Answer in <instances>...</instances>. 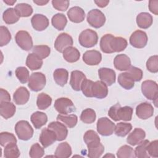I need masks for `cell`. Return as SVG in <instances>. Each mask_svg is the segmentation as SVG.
I'll use <instances>...</instances> for the list:
<instances>
[{
  "label": "cell",
  "instance_id": "6da1fadb",
  "mask_svg": "<svg viewBox=\"0 0 158 158\" xmlns=\"http://www.w3.org/2000/svg\"><path fill=\"white\" fill-rule=\"evenodd\" d=\"M133 109L130 106L121 107L117 103L110 107L108 111V115L114 121H130L131 120Z\"/></svg>",
  "mask_w": 158,
  "mask_h": 158
},
{
  "label": "cell",
  "instance_id": "7a4b0ae2",
  "mask_svg": "<svg viewBox=\"0 0 158 158\" xmlns=\"http://www.w3.org/2000/svg\"><path fill=\"white\" fill-rule=\"evenodd\" d=\"M79 43L85 48H91L94 46L98 41L97 33L91 29H86L81 32L78 38Z\"/></svg>",
  "mask_w": 158,
  "mask_h": 158
},
{
  "label": "cell",
  "instance_id": "3957f363",
  "mask_svg": "<svg viewBox=\"0 0 158 158\" xmlns=\"http://www.w3.org/2000/svg\"><path fill=\"white\" fill-rule=\"evenodd\" d=\"M15 131L18 138L23 141H27L32 138L33 129L26 120L19 121L15 126Z\"/></svg>",
  "mask_w": 158,
  "mask_h": 158
},
{
  "label": "cell",
  "instance_id": "277c9868",
  "mask_svg": "<svg viewBox=\"0 0 158 158\" xmlns=\"http://www.w3.org/2000/svg\"><path fill=\"white\" fill-rule=\"evenodd\" d=\"M141 91L143 95L148 99L157 101L158 97V86L153 80H145L141 84Z\"/></svg>",
  "mask_w": 158,
  "mask_h": 158
},
{
  "label": "cell",
  "instance_id": "5b68a950",
  "mask_svg": "<svg viewBox=\"0 0 158 158\" xmlns=\"http://www.w3.org/2000/svg\"><path fill=\"white\" fill-rule=\"evenodd\" d=\"M54 108L60 114L68 115L75 111V107L73 102L67 98H60L54 102Z\"/></svg>",
  "mask_w": 158,
  "mask_h": 158
},
{
  "label": "cell",
  "instance_id": "8992f818",
  "mask_svg": "<svg viewBox=\"0 0 158 158\" xmlns=\"http://www.w3.org/2000/svg\"><path fill=\"white\" fill-rule=\"evenodd\" d=\"M46 83V77L41 72L32 73L28 80V86L33 91H39L43 89Z\"/></svg>",
  "mask_w": 158,
  "mask_h": 158
},
{
  "label": "cell",
  "instance_id": "52a82bcc",
  "mask_svg": "<svg viewBox=\"0 0 158 158\" xmlns=\"http://www.w3.org/2000/svg\"><path fill=\"white\" fill-rule=\"evenodd\" d=\"M87 22L91 27L99 28L102 27L106 22L104 14L99 9H92L88 13Z\"/></svg>",
  "mask_w": 158,
  "mask_h": 158
},
{
  "label": "cell",
  "instance_id": "ba28073f",
  "mask_svg": "<svg viewBox=\"0 0 158 158\" xmlns=\"http://www.w3.org/2000/svg\"><path fill=\"white\" fill-rule=\"evenodd\" d=\"M15 40L17 45L24 51H30L33 47L31 36L27 31H19L15 35Z\"/></svg>",
  "mask_w": 158,
  "mask_h": 158
},
{
  "label": "cell",
  "instance_id": "9c48e42d",
  "mask_svg": "<svg viewBox=\"0 0 158 158\" xmlns=\"http://www.w3.org/2000/svg\"><path fill=\"white\" fill-rule=\"evenodd\" d=\"M115 124L107 117H101L97 122V131L102 136H107L112 135Z\"/></svg>",
  "mask_w": 158,
  "mask_h": 158
},
{
  "label": "cell",
  "instance_id": "30bf717a",
  "mask_svg": "<svg viewBox=\"0 0 158 158\" xmlns=\"http://www.w3.org/2000/svg\"><path fill=\"white\" fill-rule=\"evenodd\" d=\"M148 36L146 33L142 30H136L134 31L130 37V44L136 48H143L148 43Z\"/></svg>",
  "mask_w": 158,
  "mask_h": 158
},
{
  "label": "cell",
  "instance_id": "8fae6325",
  "mask_svg": "<svg viewBox=\"0 0 158 158\" xmlns=\"http://www.w3.org/2000/svg\"><path fill=\"white\" fill-rule=\"evenodd\" d=\"M73 43V39L70 35L66 33H62L57 37L54 43V48L58 52H63L66 48L72 46Z\"/></svg>",
  "mask_w": 158,
  "mask_h": 158
},
{
  "label": "cell",
  "instance_id": "7c38bea8",
  "mask_svg": "<svg viewBox=\"0 0 158 158\" xmlns=\"http://www.w3.org/2000/svg\"><path fill=\"white\" fill-rule=\"evenodd\" d=\"M48 128L54 131L57 136V141H63L67 136L68 130L66 126L60 122H52L48 125Z\"/></svg>",
  "mask_w": 158,
  "mask_h": 158
},
{
  "label": "cell",
  "instance_id": "4fadbf2b",
  "mask_svg": "<svg viewBox=\"0 0 158 158\" xmlns=\"http://www.w3.org/2000/svg\"><path fill=\"white\" fill-rule=\"evenodd\" d=\"M39 140L43 147L46 148L57 140V136L54 131L48 128H44L41 130Z\"/></svg>",
  "mask_w": 158,
  "mask_h": 158
},
{
  "label": "cell",
  "instance_id": "5bb4252c",
  "mask_svg": "<svg viewBox=\"0 0 158 158\" xmlns=\"http://www.w3.org/2000/svg\"><path fill=\"white\" fill-rule=\"evenodd\" d=\"M99 77L101 81L107 86H111L115 81V72L114 70L106 67L100 68L98 70Z\"/></svg>",
  "mask_w": 158,
  "mask_h": 158
},
{
  "label": "cell",
  "instance_id": "9a60e30c",
  "mask_svg": "<svg viewBox=\"0 0 158 158\" xmlns=\"http://www.w3.org/2000/svg\"><path fill=\"white\" fill-rule=\"evenodd\" d=\"M153 106L148 102H142L137 106L136 109V114L138 118L146 120L153 115Z\"/></svg>",
  "mask_w": 158,
  "mask_h": 158
},
{
  "label": "cell",
  "instance_id": "2e32d148",
  "mask_svg": "<svg viewBox=\"0 0 158 158\" xmlns=\"http://www.w3.org/2000/svg\"><path fill=\"white\" fill-rule=\"evenodd\" d=\"M102 60V55L96 50L86 51L83 55V60L88 65H97Z\"/></svg>",
  "mask_w": 158,
  "mask_h": 158
},
{
  "label": "cell",
  "instance_id": "e0dca14e",
  "mask_svg": "<svg viewBox=\"0 0 158 158\" xmlns=\"http://www.w3.org/2000/svg\"><path fill=\"white\" fill-rule=\"evenodd\" d=\"M31 23L33 28L36 31H43L49 25L48 19L43 14H35L31 19Z\"/></svg>",
  "mask_w": 158,
  "mask_h": 158
},
{
  "label": "cell",
  "instance_id": "ac0fdd59",
  "mask_svg": "<svg viewBox=\"0 0 158 158\" xmlns=\"http://www.w3.org/2000/svg\"><path fill=\"white\" fill-rule=\"evenodd\" d=\"M91 93L93 97L98 99H103L107 96V86L101 81H96L95 82H93L92 85Z\"/></svg>",
  "mask_w": 158,
  "mask_h": 158
},
{
  "label": "cell",
  "instance_id": "d6986e66",
  "mask_svg": "<svg viewBox=\"0 0 158 158\" xmlns=\"http://www.w3.org/2000/svg\"><path fill=\"white\" fill-rule=\"evenodd\" d=\"M86 78L85 75L82 72L79 70L72 71L70 79V85L73 90L78 91L81 90L82 83Z\"/></svg>",
  "mask_w": 158,
  "mask_h": 158
},
{
  "label": "cell",
  "instance_id": "ffe728a7",
  "mask_svg": "<svg viewBox=\"0 0 158 158\" xmlns=\"http://www.w3.org/2000/svg\"><path fill=\"white\" fill-rule=\"evenodd\" d=\"M114 65L118 70L125 71L127 70L131 66V60L126 54H118L114 59Z\"/></svg>",
  "mask_w": 158,
  "mask_h": 158
},
{
  "label": "cell",
  "instance_id": "44dd1931",
  "mask_svg": "<svg viewBox=\"0 0 158 158\" xmlns=\"http://www.w3.org/2000/svg\"><path fill=\"white\" fill-rule=\"evenodd\" d=\"M30 98V93L28 89L23 87H19L14 93L13 99L17 105H23L26 104Z\"/></svg>",
  "mask_w": 158,
  "mask_h": 158
},
{
  "label": "cell",
  "instance_id": "7402d4cb",
  "mask_svg": "<svg viewBox=\"0 0 158 158\" xmlns=\"http://www.w3.org/2000/svg\"><path fill=\"white\" fill-rule=\"evenodd\" d=\"M67 16L71 22L74 23H80L84 20L85 13L82 8L75 6L68 10Z\"/></svg>",
  "mask_w": 158,
  "mask_h": 158
},
{
  "label": "cell",
  "instance_id": "603a6c76",
  "mask_svg": "<svg viewBox=\"0 0 158 158\" xmlns=\"http://www.w3.org/2000/svg\"><path fill=\"white\" fill-rule=\"evenodd\" d=\"M145 137V131L141 128H136L131 133H130L127 137V141L129 144L131 146H135L144 140Z\"/></svg>",
  "mask_w": 158,
  "mask_h": 158
},
{
  "label": "cell",
  "instance_id": "cb8c5ba5",
  "mask_svg": "<svg viewBox=\"0 0 158 158\" xmlns=\"http://www.w3.org/2000/svg\"><path fill=\"white\" fill-rule=\"evenodd\" d=\"M83 140L87 148H93L98 146L100 143V138L98 135L93 130H88L83 136Z\"/></svg>",
  "mask_w": 158,
  "mask_h": 158
},
{
  "label": "cell",
  "instance_id": "d4e9b609",
  "mask_svg": "<svg viewBox=\"0 0 158 158\" xmlns=\"http://www.w3.org/2000/svg\"><path fill=\"white\" fill-rule=\"evenodd\" d=\"M30 120L35 128L40 129L48 122V117L44 112L36 111L32 114Z\"/></svg>",
  "mask_w": 158,
  "mask_h": 158
},
{
  "label": "cell",
  "instance_id": "484cf974",
  "mask_svg": "<svg viewBox=\"0 0 158 158\" xmlns=\"http://www.w3.org/2000/svg\"><path fill=\"white\" fill-rule=\"evenodd\" d=\"M153 22V18L148 12L139 13L136 16V23L138 26L143 29H147L151 26Z\"/></svg>",
  "mask_w": 158,
  "mask_h": 158
},
{
  "label": "cell",
  "instance_id": "4316f807",
  "mask_svg": "<svg viewBox=\"0 0 158 158\" xmlns=\"http://www.w3.org/2000/svg\"><path fill=\"white\" fill-rule=\"evenodd\" d=\"M15 106L10 102H4L0 103V114L5 119L12 117L15 112Z\"/></svg>",
  "mask_w": 158,
  "mask_h": 158
},
{
  "label": "cell",
  "instance_id": "83f0119b",
  "mask_svg": "<svg viewBox=\"0 0 158 158\" xmlns=\"http://www.w3.org/2000/svg\"><path fill=\"white\" fill-rule=\"evenodd\" d=\"M62 53L64 59L70 63L78 61L80 57V53L79 51L76 48L73 46H70L66 48Z\"/></svg>",
  "mask_w": 158,
  "mask_h": 158
},
{
  "label": "cell",
  "instance_id": "f1b7e54d",
  "mask_svg": "<svg viewBox=\"0 0 158 158\" xmlns=\"http://www.w3.org/2000/svg\"><path fill=\"white\" fill-rule=\"evenodd\" d=\"M55 82L60 86H64L69 79L68 71L65 69H57L53 73Z\"/></svg>",
  "mask_w": 158,
  "mask_h": 158
},
{
  "label": "cell",
  "instance_id": "f546056e",
  "mask_svg": "<svg viewBox=\"0 0 158 158\" xmlns=\"http://www.w3.org/2000/svg\"><path fill=\"white\" fill-rule=\"evenodd\" d=\"M43 64V60L40 59L33 53L29 54L26 59V65L31 70L40 69L41 67Z\"/></svg>",
  "mask_w": 158,
  "mask_h": 158
},
{
  "label": "cell",
  "instance_id": "4dcf8cb0",
  "mask_svg": "<svg viewBox=\"0 0 158 158\" xmlns=\"http://www.w3.org/2000/svg\"><path fill=\"white\" fill-rule=\"evenodd\" d=\"M20 16L14 8H8L3 12L2 19L7 24H13L18 22Z\"/></svg>",
  "mask_w": 158,
  "mask_h": 158
},
{
  "label": "cell",
  "instance_id": "1f68e13d",
  "mask_svg": "<svg viewBox=\"0 0 158 158\" xmlns=\"http://www.w3.org/2000/svg\"><path fill=\"white\" fill-rule=\"evenodd\" d=\"M127 41L120 36L114 37L110 41V47L114 52H121L127 46Z\"/></svg>",
  "mask_w": 158,
  "mask_h": 158
},
{
  "label": "cell",
  "instance_id": "d6a6232c",
  "mask_svg": "<svg viewBox=\"0 0 158 158\" xmlns=\"http://www.w3.org/2000/svg\"><path fill=\"white\" fill-rule=\"evenodd\" d=\"M72 154V149L69 144L67 142L60 143L55 151V157L67 158Z\"/></svg>",
  "mask_w": 158,
  "mask_h": 158
},
{
  "label": "cell",
  "instance_id": "836d02e7",
  "mask_svg": "<svg viewBox=\"0 0 158 158\" xmlns=\"http://www.w3.org/2000/svg\"><path fill=\"white\" fill-rule=\"evenodd\" d=\"M51 23L55 28L58 30H62L67 25V20L64 14L57 13L52 17Z\"/></svg>",
  "mask_w": 158,
  "mask_h": 158
},
{
  "label": "cell",
  "instance_id": "e575fe53",
  "mask_svg": "<svg viewBox=\"0 0 158 158\" xmlns=\"http://www.w3.org/2000/svg\"><path fill=\"white\" fill-rule=\"evenodd\" d=\"M118 83L125 89H131L135 85V81L127 72L119 74L118 77Z\"/></svg>",
  "mask_w": 158,
  "mask_h": 158
},
{
  "label": "cell",
  "instance_id": "d590c367",
  "mask_svg": "<svg viewBox=\"0 0 158 158\" xmlns=\"http://www.w3.org/2000/svg\"><path fill=\"white\" fill-rule=\"evenodd\" d=\"M132 129V125L129 123L119 122L115 126V134L120 137H124L127 135Z\"/></svg>",
  "mask_w": 158,
  "mask_h": 158
},
{
  "label": "cell",
  "instance_id": "8d00e7d4",
  "mask_svg": "<svg viewBox=\"0 0 158 158\" xmlns=\"http://www.w3.org/2000/svg\"><path fill=\"white\" fill-rule=\"evenodd\" d=\"M52 102V99L48 94L41 93H40L37 96L36 105L38 109L40 110H44L49 107Z\"/></svg>",
  "mask_w": 158,
  "mask_h": 158
},
{
  "label": "cell",
  "instance_id": "74e56055",
  "mask_svg": "<svg viewBox=\"0 0 158 158\" xmlns=\"http://www.w3.org/2000/svg\"><path fill=\"white\" fill-rule=\"evenodd\" d=\"M57 120L65 123V125L69 128L74 127L78 122L77 116L75 114L70 115H62L59 114L57 116Z\"/></svg>",
  "mask_w": 158,
  "mask_h": 158
},
{
  "label": "cell",
  "instance_id": "f35d334b",
  "mask_svg": "<svg viewBox=\"0 0 158 158\" xmlns=\"http://www.w3.org/2000/svg\"><path fill=\"white\" fill-rule=\"evenodd\" d=\"M20 154V152L16 143H10L4 147V156L6 158H17Z\"/></svg>",
  "mask_w": 158,
  "mask_h": 158
},
{
  "label": "cell",
  "instance_id": "ab89813d",
  "mask_svg": "<svg viewBox=\"0 0 158 158\" xmlns=\"http://www.w3.org/2000/svg\"><path fill=\"white\" fill-rule=\"evenodd\" d=\"M114 36L111 34H106L101 39L100 48L101 51L107 54L113 53V51L110 47V41Z\"/></svg>",
  "mask_w": 158,
  "mask_h": 158
},
{
  "label": "cell",
  "instance_id": "60d3db41",
  "mask_svg": "<svg viewBox=\"0 0 158 158\" xmlns=\"http://www.w3.org/2000/svg\"><path fill=\"white\" fill-rule=\"evenodd\" d=\"M149 141L148 139L143 140L138 144V146L135 148V157L138 158H149L150 157L149 155L147 152V146Z\"/></svg>",
  "mask_w": 158,
  "mask_h": 158
},
{
  "label": "cell",
  "instance_id": "b9f144b4",
  "mask_svg": "<svg viewBox=\"0 0 158 158\" xmlns=\"http://www.w3.org/2000/svg\"><path fill=\"white\" fill-rule=\"evenodd\" d=\"M14 9L19 14L20 17H27L30 16L33 13L32 7L27 3H19L15 6Z\"/></svg>",
  "mask_w": 158,
  "mask_h": 158
},
{
  "label": "cell",
  "instance_id": "7bdbcfd3",
  "mask_svg": "<svg viewBox=\"0 0 158 158\" xmlns=\"http://www.w3.org/2000/svg\"><path fill=\"white\" fill-rule=\"evenodd\" d=\"M32 52L40 59H43L49 56L51 49L46 45H36L33 48Z\"/></svg>",
  "mask_w": 158,
  "mask_h": 158
},
{
  "label": "cell",
  "instance_id": "ee69618b",
  "mask_svg": "<svg viewBox=\"0 0 158 158\" xmlns=\"http://www.w3.org/2000/svg\"><path fill=\"white\" fill-rule=\"evenodd\" d=\"M96 117L95 111L91 108H87L82 111L80 115V120L85 123L90 124L95 121Z\"/></svg>",
  "mask_w": 158,
  "mask_h": 158
},
{
  "label": "cell",
  "instance_id": "f6af8a7d",
  "mask_svg": "<svg viewBox=\"0 0 158 158\" xmlns=\"http://www.w3.org/2000/svg\"><path fill=\"white\" fill-rule=\"evenodd\" d=\"M117 156L118 158H134L135 154L133 149L131 146L123 145L117 151Z\"/></svg>",
  "mask_w": 158,
  "mask_h": 158
},
{
  "label": "cell",
  "instance_id": "bcb514c9",
  "mask_svg": "<svg viewBox=\"0 0 158 158\" xmlns=\"http://www.w3.org/2000/svg\"><path fill=\"white\" fill-rule=\"evenodd\" d=\"M15 75L20 83H26L29 80V72L25 67H19L15 70Z\"/></svg>",
  "mask_w": 158,
  "mask_h": 158
},
{
  "label": "cell",
  "instance_id": "7dc6e473",
  "mask_svg": "<svg viewBox=\"0 0 158 158\" xmlns=\"http://www.w3.org/2000/svg\"><path fill=\"white\" fill-rule=\"evenodd\" d=\"M17 143V139L15 136L11 133L1 132L0 134V144L1 146L5 147L7 144L10 143Z\"/></svg>",
  "mask_w": 158,
  "mask_h": 158
},
{
  "label": "cell",
  "instance_id": "c3c4849f",
  "mask_svg": "<svg viewBox=\"0 0 158 158\" xmlns=\"http://www.w3.org/2000/svg\"><path fill=\"white\" fill-rule=\"evenodd\" d=\"M11 40V35L8 28L4 26L0 27V46L7 45Z\"/></svg>",
  "mask_w": 158,
  "mask_h": 158
},
{
  "label": "cell",
  "instance_id": "681fc988",
  "mask_svg": "<svg viewBox=\"0 0 158 158\" xmlns=\"http://www.w3.org/2000/svg\"><path fill=\"white\" fill-rule=\"evenodd\" d=\"M44 154V150L38 143L33 144L30 148L29 156L31 158H40Z\"/></svg>",
  "mask_w": 158,
  "mask_h": 158
},
{
  "label": "cell",
  "instance_id": "f907efd6",
  "mask_svg": "<svg viewBox=\"0 0 158 158\" xmlns=\"http://www.w3.org/2000/svg\"><path fill=\"white\" fill-rule=\"evenodd\" d=\"M134 81H139L143 78V71L136 67L130 66L126 72Z\"/></svg>",
  "mask_w": 158,
  "mask_h": 158
},
{
  "label": "cell",
  "instance_id": "816d5d0a",
  "mask_svg": "<svg viewBox=\"0 0 158 158\" xmlns=\"http://www.w3.org/2000/svg\"><path fill=\"white\" fill-rule=\"evenodd\" d=\"M88 156L90 158H99L100 157L104 151V146L100 143L98 146L88 148Z\"/></svg>",
  "mask_w": 158,
  "mask_h": 158
},
{
  "label": "cell",
  "instance_id": "f5cc1de1",
  "mask_svg": "<svg viewBox=\"0 0 158 158\" xmlns=\"http://www.w3.org/2000/svg\"><path fill=\"white\" fill-rule=\"evenodd\" d=\"M147 69L152 73H157L158 72V56L154 55L151 56L146 62Z\"/></svg>",
  "mask_w": 158,
  "mask_h": 158
},
{
  "label": "cell",
  "instance_id": "db71d44e",
  "mask_svg": "<svg viewBox=\"0 0 158 158\" xmlns=\"http://www.w3.org/2000/svg\"><path fill=\"white\" fill-rule=\"evenodd\" d=\"M94 81L90 80H88L86 78L83 82L82 83V85L81 86V90L82 91L83 94L88 98H92V93H91V89H92V85Z\"/></svg>",
  "mask_w": 158,
  "mask_h": 158
},
{
  "label": "cell",
  "instance_id": "11a10c76",
  "mask_svg": "<svg viewBox=\"0 0 158 158\" xmlns=\"http://www.w3.org/2000/svg\"><path fill=\"white\" fill-rule=\"evenodd\" d=\"M147 152L150 157H158V141L154 140L149 142L147 146Z\"/></svg>",
  "mask_w": 158,
  "mask_h": 158
},
{
  "label": "cell",
  "instance_id": "9f6ffc18",
  "mask_svg": "<svg viewBox=\"0 0 158 158\" xmlns=\"http://www.w3.org/2000/svg\"><path fill=\"white\" fill-rule=\"evenodd\" d=\"M52 4L54 9L60 11H65L70 4L69 1H58L53 0L52 1Z\"/></svg>",
  "mask_w": 158,
  "mask_h": 158
},
{
  "label": "cell",
  "instance_id": "6f0895ef",
  "mask_svg": "<svg viewBox=\"0 0 158 158\" xmlns=\"http://www.w3.org/2000/svg\"><path fill=\"white\" fill-rule=\"evenodd\" d=\"M10 96L9 93L5 89L1 88L0 89V103L4 102H10Z\"/></svg>",
  "mask_w": 158,
  "mask_h": 158
},
{
  "label": "cell",
  "instance_id": "680465c9",
  "mask_svg": "<svg viewBox=\"0 0 158 158\" xmlns=\"http://www.w3.org/2000/svg\"><path fill=\"white\" fill-rule=\"evenodd\" d=\"M149 9L154 14L157 15L158 14V1H149Z\"/></svg>",
  "mask_w": 158,
  "mask_h": 158
},
{
  "label": "cell",
  "instance_id": "91938a15",
  "mask_svg": "<svg viewBox=\"0 0 158 158\" xmlns=\"http://www.w3.org/2000/svg\"><path fill=\"white\" fill-rule=\"evenodd\" d=\"M94 2L96 4V5L99 7H104L107 6V4L109 2V1H94Z\"/></svg>",
  "mask_w": 158,
  "mask_h": 158
},
{
  "label": "cell",
  "instance_id": "94428289",
  "mask_svg": "<svg viewBox=\"0 0 158 158\" xmlns=\"http://www.w3.org/2000/svg\"><path fill=\"white\" fill-rule=\"evenodd\" d=\"M49 1H33V2L36 4L38 6H44Z\"/></svg>",
  "mask_w": 158,
  "mask_h": 158
},
{
  "label": "cell",
  "instance_id": "6125c7cd",
  "mask_svg": "<svg viewBox=\"0 0 158 158\" xmlns=\"http://www.w3.org/2000/svg\"><path fill=\"white\" fill-rule=\"evenodd\" d=\"M6 4H7V5H10V6H12L15 2L16 1L15 0H13V1H11V0H4L3 1Z\"/></svg>",
  "mask_w": 158,
  "mask_h": 158
},
{
  "label": "cell",
  "instance_id": "be15d7a7",
  "mask_svg": "<svg viewBox=\"0 0 158 158\" xmlns=\"http://www.w3.org/2000/svg\"><path fill=\"white\" fill-rule=\"evenodd\" d=\"M107 156H109V157L111 156V157H114V155H112V154H106V156H104V157H107Z\"/></svg>",
  "mask_w": 158,
  "mask_h": 158
}]
</instances>
